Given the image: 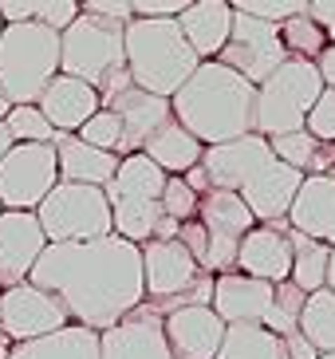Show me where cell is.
<instances>
[{
    "label": "cell",
    "mask_w": 335,
    "mask_h": 359,
    "mask_svg": "<svg viewBox=\"0 0 335 359\" xmlns=\"http://www.w3.org/2000/svg\"><path fill=\"white\" fill-rule=\"evenodd\" d=\"M28 285L55 296L67 320L87 332H107L126 312L146 304L142 249L115 233L99 241L48 245L32 269Z\"/></svg>",
    "instance_id": "1"
},
{
    "label": "cell",
    "mask_w": 335,
    "mask_h": 359,
    "mask_svg": "<svg viewBox=\"0 0 335 359\" xmlns=\"http://www.w3.org/2000/svg\"><path fill=\"white\" fill-rule=\"evenodd\" d=\"M252 99H257V87L249 79L210 60L170 99V115L201 147H221V142H233L252 130Z\"/></svg>",
    "instance_id": "2"
},
{
    "label": "cell",
    "mask_w": 335,
    "mask_h": 359,
    "mask_svg": "<svg viewBox=\"0 0 335 359\" xmlns=\"http://www.w3.org/2000/svg\"><path fill=\"white\" fill-rule=\"evenodd\" d=\"M123 48L135 87L158 99H174L189 75L201 67V60L182 36L178 20H130L123 32Z\"/></svg>",
    "instance_id": "3"
},
{
    "label": "cell",
    "mask_w": 335,
    "mask_h": 359,
    "mask_svg": "<svg viewBox=\"0 0 335 359\" xmlns=\"http://www.w3.org/2000/svg\"><path fill=\"white\" fill-rule=\"evenodd\" d=\"M60 75V32L43 24H4L0 32V91L12 107H36Z\"/></svg>",
    "instance_id": "4"
},
{
    "label": "cell",
    "mask_w": 335,
    "mask_h": 359,
    "mask_svg": "<svg viewBox=\"0 0 335 359\" xmlns=\"http://www.w3.org/2000/svg\"><path fill=\"white\" fill-rule=\"evenodd\" d=\"M324 91L327 87L312 60H288L280 72H273L257 87V99H252V135L280 138V135L304 130L315 99L324 95Z\"/></svg>",
    "instance_id": "5"
},
{
    "label": "cell",
    "mask_w": 335,
    "mask_h": 359,
    "mask_svg": "<svg viewBox=\"0 0 335 359\" xmlns=\"http://www.w3.org/2000/svg\"><path fill=\"white\" fill-rule=\"evenodd\" d=\"M123 32L126 24L79 12V20L67 32H60V75L83 79V83H91L99 91L111 75L126 67Z\"/></svg>",
    "instance_id": "6"
},
{
    "label": "cell",
    "mask_w": 335,
    "mask_h": 359,
    "mask_svg": "<svg viewBox=\"0 0 335 359\" xmlns=\"http://www.w3.org/2000/svg\"><path fill=\"white\" fill-rule=\"evenodd\" d=\"M48 245H71V241H99L111 237V201L95 186H71L60 182L36 210Z\"/></svg>",
    "instance_id": "7"
},
{
    "label": "cell",
    "mask_w": 335,
    "mask_h": 359,
    "mask_svg": "<svg viewBox=\"0 0 335 359\" xmlns=\"http://www.w3.org/2000/svg\"><path fill=\"white\" fill-rule=\"evenodd\" d=\"M60 186V158L52 142H16L0 158V210L36 213Z\"/></svg>",
    "instance_id": "8"
},
{
    "label": "cell",
    "mask_w": 335,
    "mask_h": 359,
    "mask_svg": "<svg viewBox=\"0 0 335 359\" xmlns=\"http://www.w3.org/2000/svg\"><path fill=\"white\" fill-rule=\"evenodd\" d=\"M201 269L193 257L186 253L182 241H146L142 245V285H146V300L166 316L170 308L189 304V292L201 285Z\"/></svg>",
    "instance_id": "9"
},
{
    "label": "cell",
    "mask_w": 335,
    "mask_h": 359,
    "mask_svg": "<svg viewBox=\"0 0 335 359\" xmlns=\"http://www.w3.org/2000/svg\"><path fill=\"white\" fill-rule=\"evenodd\" d=\"M217 64H225L229 72L249 79L252 87H261L268 75L288 64V52H284V43H280V28L264 24V20H252L245 12H233L229 43L221 48Z\"/></svg>",
    "instance_id": "10"
},
{
    "label": "cell",
    "mask_w": 335,
    "mask_h": 359,
    "mask_svg": "<svg viewBox=\"0 0 335 359\" xmlns=\"http://www.w3.org/2000/svg\"><path fill=\"white\" fill-rule=\"evenodd\" d=\"M198 222H201V229H205V237H210L205 273H213V276L237 273V245H241V237L257 225V217L249 213L241 194L210 190L198 205Z\"/></svg>",
    "instance_id": "11"
},
{
    "label": "cell",
    "mask_w": 335,
    "mask_h": 359,
    "mask_svg": "<svg viewBox=\"0 0 335 359\" xmlns=\"http://www.w3.org/2000/svg\"><path fill=\"white\" fill-rule=\"evenodd\" d=\"M67 324L71 320H67L60 300L28 280L0 292V336L8 344H32V339H43L52 332H63Z\"/></svg>",
    "instance_id": "12"
},
{
    "label": "cell",
    "mask_w": 335,
    "mask_h": 359,
    "mask_svg": "<svg viewBox=\"0 0 335 359\" xmlns=\"http://www.w3.org/2000/svg\"><path fill=\"white\" fill-rule=\"evenodd\" d=\"M273 147L268 138L261 135H241L233 142H221V147H205L201 154V174L210 182V190H225V194H241L261 170L273 166Z\"/></svg>",
    "instance_id": "13"
},
{
    "label": "cell",
    "mask_w": 335,
    "mask_h": 359,
    "mask_svg": "<svg viewBox=\"0 0 335 359\" xmlns=\"http://www.w3.org/2000/svg\"><path fill=\"white\" fill-rule=\"evenodd\" d=\"M99 359H174L162 332V312L146 300L115 327L99 332Z\"/></svg>",
    "instance_id": "14"
},
{
    "label": "cell",
    "mask_w": 335,
    "mask_h": 359,
    "mask_svg": "<svg viewBox=\"0 0 335 359\" xmlns=\"http://www.w3.org/2000/svg\"><path fill=\"white\" fill-rule=\"evenodd\" d=\"M43 249H48V237H43L36 213H0V292L24 285Z\"/></svg>",
    "instance_id": "15"
},
{
    "label": "cell",
    "mask_w": 335,
    "mask_h": 359,
    "mask_svg": "<svg viewBox=\"0 0 335 359\" xmlns=\"http://www.w3.org/2000/svg\"><path fill=\"white\" fill-rule=\"evenodd\" d=\"M162 332L174 359H217L225 324L210 304H182L162 316Z\"/></svg>",
    "instance_id": "16"
},
{
    "label": "cell",
    "mask_w": 335,
    "mask_h": 359,
    "mask_svg": "<svg viewBox=\"0 0 335 359\" xmlns=\"http://www.w3.org/2000/svg\"><path fill=\"white\" fill-rule=\"evenodd\" d=\"M237 273L264 285H284L292 276L288 225H252L237 245Z\"/></svg>",
    "instance_id": "17"
},
{
    "label": "cell",
    "mask_w": 335,
    "mask_h": 359,
    "mask_svg": "<svg viewBox=\"0 0 335 359\" xmlns=\"http://www.w3.org/2000/svg\"><path fill=\"white\" fill-rule=\"evenodd\" d=\"M276 300V285H264V280H252L241 273H225L213 276V312L221 316V324H264L268 308Z\"/></svg>",
    "instance_id": "18"
},
{
    "label": "cell",
    "mask_w": 335,
    "mask_h": 359,
    "mask_svg": "<svg viewBox=\"0 0 335 359\" xmlns=\"http://www.w3.org/2000/svg\"><path fill=\"white\" fill-rule=\"evenodd\" d=\"M300 186H304V174L300 170L284 166V162H273V166L261 170L241 190V201L249 205L257 225H288V210H292Z\"/></svg>",
    "instance_id": "19"
},
{
    "label": "cell",
    "mask_w": 335,
    "mask_h": 359,
    "mask_svg": "<svg viewBox=\"0 0 335 359\" xmlns=\"http://www.w3.org/2000/svg\"><path fill=\"white\" fill-rule=\"evenodd\" d=\"M288 229L335 249V174H304V186L288 210Z\"/></svg>",
    "instance_id": "20"
},
{
    "label": "cell",
    "mask_w": 335,
    "mask_h": 359,
    "mask_svg": "<svg viewBox=\"0 0 335 359\" xmlns=\"http://www.w3.org/2000/svg\"><path fill=\"white\" fill-rule=\"evenodd\" d=\"M36 107H40V115L48 118V127L55 135H79V127H83L87 118L95 111H103L99 91L91 83H83V79H71V75H55L52 83L43 87V95Z\"/></svg>",
    "instance_id": "21"
},
{
    "label": "cell",
    "mask_w": 335,
    "mask_h": 359,
    "mask_svg": "<svg viewBox=\"0 0 335 359\" xmlns=\"http://www.w3.org/2000/svg\"><path fill=\"white\" fill-rule=\"evenodd\" d=\"M107 111H115L118 123H123V158L126 154H142L150 135L174 118L170 115V99H158L150 91H138V87H130L118 99H111Z\"/></svg>",
    "instance_id": "22"
},
{
    "label": "cell",
    "mask_w": 335,
    "mask_h": 359,
    "mask_svg": "<svg viewBox=\"0 0 335 359\" xmlns=\"http://www.w3.org/2000/svg\"><path fill=\"white\" fill-rule=\"evenodd\" d=\"M178 28L186 36V43L193 48L201 64L217 60L221 48L229 43V28H233V4L225 0H189L186 12L178 16Z\"/></svg>",
    "instance_id": "23"
},
{
    "label": "cell",
    "mask_w": 335,
    "mask_h": 359,
    "mask_svg": "<svg viewBox=\"0 0 335 359\" xmlns=\"http://www.w3.org/2000/svg\"><path fill=\"white\" fill-rule=\"evenodd\" d=\"M52 147H55V158H60V182L95 186V190L111 186V178H115V170H118L115 154L87 147L83 138H75V135H55Z\"/></svg>",
    "instance_id": "24"
},
{
    "label": "cell",
    "mask_w": 335,
    "mask_h": 359,
    "mask_svg": "<svg viewBox=\"0 0 335 359\" xmlns=\"http://www.w3.org/2000/svg\"><path fill=\"white\" fill-rule=\"evenodd\" d=\"M142 154H146V158L154 162L166 178H186L189 170L201 166L205 147H201V142L189 135L182 123H174V118H170L166 127H158L154 135H150V142L142 147Z\"/></svg>",
    "instance_id": "25"
},
{
    "label": "cell",
    "mask_w": 335,
    "mask_h": 359,
    "mask_svg": "<svg viewBox=\"0 0 335 359\" xmlns=\"http://www.w3.org/2000/svg\"><path fill=\"white\" fill-rule=\"evenodd\" d=\"M8 359H99V332H87L79 324H67L32 344H12Z\"/></svg>",
    "instance_id": "26"
},
{
    "label": "cell",
    "mask_w": 335,
    "mask_h": 359,
    "mask_svg": "<svg viewBox=\"0 0 335 359\" xmlns=\"http://www.w3.org/2000/svg\"><path fill=\"white\" fill-rule=\"evenodd\" d=\"M166 190V174L146 158V154H126L118 158V170L111 186H107V201H123V198H138V201H162Z\"/></svg>",
    "instance_id": "27"
},
{
    "label": "cell",
    "mask_w": 335,
    "mask_h": 359,
    "mask_svg": "<svg viewBox=\"0 0 335 359\" xmlns=\"http://www.w3.org/2000/svg\"><path fill=\"white\" fill-rule=\"evenodd\" d=\"M217 359H284V339L264 324H233L225 327Z\"/></svg>",
    "instance_id": "28"
},
{
    "label": "cell",
    "mask_w": 335,
    "mask_h": 359,
    "mask_svg": "<svg viewBox=\"0 0 335 359\" xmlns=\"http://www.w3.org/2000/svg\"><path fill=\"white\" fill-rule=\"evenodd\" d=\"M158 222H162V205L158 201H138V198L111 201V233L138 245V249L154 237Z\"/></svg>",
    "instance_id": "29"
},
{
    "label": "cell",
    "mask_w": 335,
    "mask_h": 359,
    "mask_svg": "<svg viewBox=\"0 0 335 359\" xmlns=\"http://www.w3.org/2000/svg\"><path fill=\"white\" fill-rule=\"evenodd\" d=\"M288 241H292V276L288 280L304 296L320 292L327 280V257H331V249L312 241V237H304V233H292V229H288Z\"/></svg>",
    "instance_id": "30"
},
{
    "label": "cell",
    "mask_w": 335,
    "mask_h": 359,
    "mask_svg": "<svg viewBox=\"0 0 335 359\" xmlns=\"http://www.w3.org/2000/svg\"><path fill=\"white\" fill-rule=\"evenodd\" d=\"M300 336L312 344L320 355H331L335 351V292L320 288L304 300V312H300Z\"/></svg>",
    "instance_id": "31"
},
{
    "label": "cell",
    "mask_w": 335,
    "mask_h": 359,
    "mask_svg": "<svg viewBox=\"0 0 335 359\" xmlns=\"http://www.w3.org/2000/svg\"><path fill=\"white\" fill-rule=\"evenodd\" d=\"M280 43H284V52H288V60H312L315 64L327 48V36L320 32V24H315L304 8L300 16L280 24Z\"/></svg>",
    "instance_id": "32"
},
{
    "label": "cell",
    "mask_w": 335,
    "mask_h": 359,
    "mask_svg": "<svg viewBox=\"0 0 335 359\" xmlns=\"http://www.w3.org/2000/svg\"><path fill=\"white\" fill-rule=\"evenodd\" d=\"M304 300H308V296L300 292L292 280L276 285V300H273V308H268V316H264V327H268V332H276L280 339L292 336V332H300V312H304Z\"/></svg>",
    "instance_id": "33"
},
{
    "label": "cell",
    "mask_w": 335,
    "mask_h": 359,
    "mask_svg": "<svg viewBox=\"0 0 335 359\" xmlns=\"http://www.w3.org/2000/svg\"><path fill=\"white\" fill-rule=\"evenodd\" d=\"M273 147V158L284 162V166L300 170V174H312L315 170V154H320V142H315L308 130H296V135H280V138H268Z\"/></svg>",
    "instance_id": "34"
},
{
    "label": "cell",
    "mask_w": 335,
    "mask_h": 359,
    "mask_svg": "<svg viewBox=\"0 0 335 359\" xmlns=\"http://www.w3.org/2000/svg\"><path fill=\"white\" fill-rule=\"evenodd\" d=\"M75 138H83L87 147L95 150H107V154H115V158H123V123H118L115 111H95L91 118H87L83 127H79V135Z\"/></svg>",
    "instance_id": "35"
},
{
    "label": "cell",
    "mask_w": 335,
    "mask_h": 359,
    "mask_svg": "<svg viewBox=\"0 0 335 359\" xmlns=\"http://www.w3.org/2000/svg\"><path fill=\"white\" fill-rule=\"evenodd\" d=\"M4 127L12 135V147L16 142H55V130L48 127V118L40 115V107H12Z\"/></svg>",
    "instance_id": "36"
},
{
    "label": "cell",
    "mask_w": 335,
    "mask_h": 359,
    "mask_svg": "<svg viewBox=\"0 0 335 359\" xmlns=\"http://www.w3.org/2000/svg\"><path fill=\"white\" fill-rule=\"evenodd\" d=\"M158 205H162V217L186 225V222H193V217H198L201 198L186 186V178H166V190H162V201H158Z\"/></svg>",
    "instance_id": "37"
},
{
    "label": "cell",
    "mask_w": 335,
    "mask_h": 359,
    "mask_svg": "<svg viewBox=\"0 0 335 359\" xmlns=\"http://www.w3.org/2000/svg\"><path fill=\"white\" fill-rule=\"evenodd\" d=\"M308 8V0H233V12H245L252 20H264V24H276L280 28L284 20H292Z\"/></svg>",
    "instance_id": "38"
},
{
    "label": "cell",
    "mask_w": 335,
    "mask_h": 359,
    "mask_svg": "<svg viewBox=\"0 0 335 359\" xmlns=\"http://www.w3.org/2000/svg\"><path fill=\"white\" fill-rule=\"evenodd\" d=\"M79 20V0H36V24L52 28V32H67Z\"/></svg>",
    "instance_id": "39"
},
{
    "label": "cell",
    "mask_w": 335,
    "mask_h": 359,
    "mask_svg": "<svg viewBox=\"0 0 335 359\" xmlns=\"http://www.w3.org/2000/svg\"><path fill=\"white\" fill-rule=\"evenodd\" d=\"M304 130L315 138V142H335V91H324V95L315 99Z\"/></svg>",
    "instance_id": "40"
},
{
    "label": "cell",
    "mask_w": 335,
    "mask_h": 359,
    "mask_svg": "<svg viewBox=\"0 0 335 359\" xmlns=\"http://www.w3.org/2000/svg\"><path fill=\"white\" fill-rule=\"evenodd\" d=\"M79 12L103 16V20H115V24H130L135 20V0H87V4H79Z\"/></svg>",
    "instance_id": "41"
},
{
    "label": "cell",
    "mask_w": 335,
    "mask_h": 359,
    "mask_svg": "<svg viewBox=\"0 0 335 359\" xmlns=\"http://www.w3.org/2000/svg\"><path fill=\"white\" fill-rule=\"evenodd\" d=\"M189 0H135V20H178Z\"/></svg>",
    "instance_id": "42"
},
{
    "label": "cell",
    "mask_w": 335,
    "mask_h": 359,
    "mask_svg": "<svg viewBox=\"0 0 335 359\" xmlns=\"http://www.w3.org/2000/svg\"><path fill=\"white\" fill-rule=\"evenodd\" d=\"M308 16L320 24L327 43H335V0H308Z\"/></svg>",
    "instance_id": "43"
},
{
    "label": "cell",
    "mask_w": 335,
    "mask_h": 359,
    "mask_svg": "<svg viewBox=\"0 0 335 359\" xmlns=\"http://www.w3.org/2000/svg\"><path fill=\"white\" fill-rule=\"evenodd\" d=\"M0 20H4V24H28V20H36V0H0Z\"/></svg>",
    "instance_id": "44"
},
{
    "label": "cell",
    "mask_w": 335,
    "mask_h": 359,
    "mask_svg": "<svg viewBox=\"0 0 335 359\" xmlns=\"http://www.w3.org/2000/svg\"><path fill=\"white\" fill-rule=\"evenodd\" d=\"M284 359H320V351L300 332H292V336H284Z\"/></svg>",
    "instance_id": "45"
},
{
    "label": "cell",
    "mask_w": 335,
    "mask_h": 359,
    "mask_svg": "<svg viewBox=\"0 0 335 359\" xmlns=\"http://www.w3.org/2000/svg\"><path fill=\"white\" fill-rule=\"evenodd\" d=\"M315 67H320V79H324L327 91H335V43H327L324 55L315 60Z\"/></svg>",
    "instance_id": "46"
},
{
    "label": "cell",
    "mask_w": 335,
    "mask_h": 359,
    "mask_svg": "<svg viewBox=\"0 0 335 359\" xmlns=\"http://www.w3.org/2000/svg\"><path fill=\"white\" fill-rule=\"evenodd\" d=\"M324 288H327V292H335V249H331V257H327V280H324Z\"/></svg>",
    "instance_id": "47"
},
{
    "label": "cell",
    "mask_w": 335,
    "mask_h": 359,
    "mask_svg": "<svg viewBox=\"0 0 335 359\" xmlns=\"http://www.w3.org/2000/svg\"><path fill=\"white\" fill-rule=\"evenodd\" d=\"M12 150V135H8V127H4V123H0V158H4V154H8Z\"/></svg>",
    "instance_id": "48"
},
{
    "label": "cell",
    "mask_w": 335,
    "mask_h": 359,
    "mask_svg": "<svg viewBox=\"0 0 335 359\" xmlns=\"http://www.w3.org/2000/svg\"><path fill=\"white\" fill-rule=\"evenodd\" d=\"M8 111H12V103H8V95H4V91H0V123H4V118H8Z\"/></svg>",
    "instance_id": "49"
},
{
    "label": "cell",
    "mask_w": 335,
    "mask_h": 359,
    "mask_svg": "<svg viewBox=\"0 0 335 359\" xmlns=\"http://www.w3.org/2000/svg\"><path fill=\"white\" fill-rule=\"evenodd\" d=\"M8 348H12V344H4V348H0V359H8Z\"/></svg>",
    "instance_id": "50"
},
{
    "label": "cell",
    "mask_w": 335,
    "mask_h": 359,
    "mask_svg": "<svg viewBox=\"0 0 335 359\" xmlns=\"http://www.w3.org/2000/svg\"><path fill=\"white\" fill-rule=\"evenodd\" d=\"M320 359H335V351H331V355H320Z\"/></svg>",
    "instance_id": "51"
},
{
    "label": "cell",
    "mask_w": 335,
    "mask_h": 359,
    "mask_svg": "<svg viewBox=\"0 0 335 359\" xmlns=\"http://www.w3.org/2000/svg\"><path fill=\"white\" fill-rule=\"evenodd\" d=\"M4 344H8V339H4V336H0V348H4Z\"/></svg>",
    "instance_id": "52"
},
{
    "label": "cell",
    "mask_w": 335,
    "mask_h": 359,
    "mask_svg": "<svg viewBox=\"0 0 335 359\" xmlns=\"http://www.w3.org/2000/svg\"><path fill=\"white\" fill-rule=\"evenodd\" d=\"M0 32H4V20H0Z\"/></svg>",
    "instance_id": "53"
},
{
    "label": "cell",
    "mask_w": 335,
    "mask_h": 359,
    "mask_svg": "<svg viewBox=\"0 0 335 359\" xmlns=\"http://www.w3.org/2000/svg\"><path fill=\"white\" fill-rule=\"evenodd\" d=\"M0 213H4V210H0Z\"/></svg>",
    "instance_id": "54"
}]
</instances>
